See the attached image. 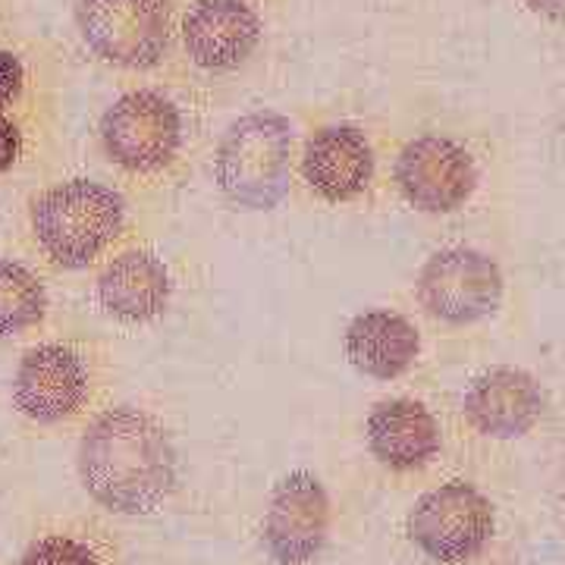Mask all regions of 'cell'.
Listing matches in <instances>:
<instances>
[{
  "label": "cell",
  "mask_w": 565,
  "mask_h": 565,
  "mask_svg": "<svg viewBox=\"0 0 565 565\" xmlns=\"http://www.w3.org/2000/svg\"><path fill=\"white\" fill-rule=\"evenodd\" d=\"M82 490L117 515H154L177 487V452L163 424L136 405L102 412L76 452Z\"/></svg>",
  "instance_id": "obj_1"
},
{
  "label": "cell",
  "mask_w": 565,
  "mask_h": 565,
  "mask_svg": "<svg viewBox=\"0 0 565 565\" xmlns=\"http://www.w3.org/2000/svg\"><path fill=\"white\" fill-rule=\"evenodd\" d=\"M292 126L274 110L245 114L223 132L214 177L223 199L245 211L277 207L289 189Z\"/></svg>",
  "instance_id": "obj_2"
},
{
  "label": "cell",
  "mask_w": 565,
  "mask_h": 565,
  "mask_svg": "<svg viewBox=\"0 0 565 565\" xmlns=\"http://www.w3.org/2000/svg\"><path fill=\"white\" fill-rule=\"evenodd\" d=\"M122 199L95 180H70L47 189L32 204V233L44 255L61 267L79 270L120 236Z\"/></svg>",
  "instance_id": "obj_3"
},
{
  "label": "cell",
  "mask_w": 565,
  "mask_h": 565,
  "mask_svg": "<svg viewBox=\"0 0 565 565\" xmlns=\"http://www.w3.org/2000/svg\"><path fill=\"white\" fill-rule=\"evenodd\" d=\"M76 25L104 63L126 70H148L170 47L163 0H76Z\"/></svg>",
  "instance_id": "obj_4"
},
{
  "label": "cell",
  "mask_w": 565,
  "mask_h": 565,
  "mask_svg": "<svg viewBox=\"0 0 565 565\" xmlns=\"http://www.w3.org/2000/svg\"><path fill=\"white\" fill-rule=\"evenodd\" d=\"M490 534L493 505L478 487L465 481L427 490L408 512V537L434 563L456 565L478 556Z\"/></svg>",
  "instance_id": "obj_5"
},
{
  "label": "cell",
  "mask_w": 565,
  "mask_h": 565,
  "mask_svg": "<svg viewBox=\"0 0 565 565\" xmlns=\"http://www.w3.org/2000/svg\"><path fill=\"white\" fill-rule=\"evenodd\" d=\"M180 141V110L158 92H126L104 110V151L129 173H154L167 167L177 158Z\"/></svg>",
  "instance_id": "obj_6"
},
{
  "label": "cell",
  "mask_w": 565,
  "mask_h": 565,
  "mask_svg": "<svg viewBox=\"0 0 565 565\" xmlns=\"http://www.w3.org/2000/svg\"><path fill=\"white\" fill-rule=\"evenodd\" d=\"M92 399V371L76 349L44 343L22 355L13 374V405L39 427L73 422Z\"/></svg>",
  "instance_id": "obj_7"
},
{
  "label": "cell",
  "mask_w": 565,
  "mask_h": 565,
  "mask_svg": "<svg viewBox=\"0 0 565 565\" xmlns=\"http://www.w3.org/2000/svg\"><path fill=\"white\" fill-rule=\"evenodd\" d=\"M418 299L446 323H475L493 315L503 299V274L475 248H446L424 264Z\"/></svg>",
  "instance_id": "obj_8"
},
{
  "label": "cell",
  "mask_w": 565,
  "mask_h": 565,
  "mask_svg": "<svg viewBox=\"0 0 565 565\" xmlns=\"http://www.w3.org/2000/svg\"><path fill=\"white\" fill-rule=\"evenodd\" d=\"M330 534V497L311 471L286 475L264 515V546L280 565H308Z\"/></svg>",
  "instance_id": "obj_9"
},
{
  "label": "cell",
  "mask_w": 565,
  "mask_h": 565,
  "mask_svg": "<svg viewBox=\"0 0 565 565\" xmlns=\"http://www.w3.org/2000/svg\"><path fill=\"white\" fill-rule=\"evenodd\" d=\"M396 182L405 202L415 204L418 211L449 214L471 199L478 185V167L459 141L446 136H422L399 151Z\"/></svg>",
  "instance_id": "obj_10"
},
{
  "label": "cell",
  "mask_w": 565,
  "mask_h": 565,
  "mask_svg": "<svg viewBox=\"0 0 565 565\" xmlns=\"http://www.w3.org/2000/svg\"><path fill=\"white\" fill-rule=\"evenodd\" d=\"M465 418L497 440L527 434L544 415V390L522 367H493L465 393Z\"/></svg>",
  "instance_id": "obj_11"
},
{
  "label": "cell",
  "mask_w": 565,
  "mask_h": 565,
  "mask_svg": "<svg viewBox=\"0 0 565 565\" xmlns=\"http://www.w3.org/2000/svg\"><path fill=\"white\" fill-rule=\"evenodd\" d=\"M182 41L204 70H236L258 47L262 20L245 0H199L182 22Z\"/></svg>",
  "instance_id": "obj_12"
},
{
  "label": "cell",
  "mask_w": 565,
  "mask_h": 565,
  "mask_svg": "<svg viewBox=\"0 0 565 565\" xmlns=\"http://www.w3.org/2000/svg\"><path fill=\"white\" fill-rule=\"evenodd\" d=\"M302 173L327 202H349L362 195L374 177V151L362 129L337 122L318 129L305 145Z\"/></svg>",
  "instance_id": "obj_13"
},
{
  "label": "cell",
  "mask_w": 565,
  "mask_h": 565,
  "mask_svg": "<svg viewBox=\"0 0 565 565\" xmlns=\"http://www.w3.org/2000/svg\"><path fill=\"white\" fill-rule=\"evenodd\" d=\"M367 449L393 471H415L440 452V424L415 399H386L367 415Z\"/></svg>",
  "instance_id": "obj_14"
},
{
  "label": "cell",
  "mask_w": 565,
  "mask_h": 565,
  "mask_svg": "<svg viewBox=\"0 0 565 565\" xmlns=\"http://www.w3.org/2000/svg\"><path fill=\"white\" fill-rule=\"evenodd\" d=\"M102 308L120 323H145L163 315L170 302V274L151 252H122L98 277Z\"/></svg>",
  "instance_id": "obj_15"
},
{
  "label": "cell",
  "mask_w": 565,
  "mask_h": 565,
  "mask_svg": "<svg viewBox=\"0 0 565 565\" xmlns=\"http://www.w3.org/2000/svg\"><path fill=\"white\" fill-rule=\"evenodd\" d=\"M418 330L393 311H364L345 327V355L374 381H393L418 359Z\"/></svg>",
  "instance_id": "obj_16"
},
{
  "label": "cell",
  "mask_w": 565,
  "mask_h": 565,
  "mask_svg": "<svg viewBox=\"0 0 565 565\" xmlns=\"http://www.w3.org/2000/svg\"><path fill=\"white\" fill-rule=\"evenodd\" d=\"M47 311V292L41 280L17 262L0 258V340L20 337L39 327Z\"/></svg>",
  "instance_id": "obj_17"
},
{
  "label": "cell",
  "mask_w": 565,
  "mask_h": 565,
  "mask_svg": "<svg viewBox=\"0 0 565 565\" xmlns=\"http://www.w3.org/2000/svg\"><path fill=\"white\" fill-rule=\"evenodd\" d=\"M17 565H110L107 546L88 531H44L22 550Z\"/></svg>",
  "instance_id": "obj_18"
},
{
  "label": "cell",
  "mask_w": 565,
  "mask_h": 565,
  "mask_svg": "<svg viewBox=\"0 0 565 565\" xmlns=\"http://www.w3.org/2000/svg\"><path fill=\"white\" fill-rule=\"evenodd\" d=\"M25 88V70L17 54L0 51V107L13 104Z\"/></svg>",
  "instance_id": "obj_19"
},
{
  "label": "cell",
  "mask_w": 565,
  "mask_h": 565,
  "mask_svg": "<svg viewBox=\"0 0 565 565\" xmlns=\"http://www.w3.org/2000/svg\"><path fill=\"white\" fill-rule=\"evenodd\" d=\"M22 154V132L17 122L0 114V173H7Z\"/></svg>",
  "instance_id": "obj_20"
},
{
  "label": "cell",
  "mask_w": 565,
  "mask_h": 565,
  "mask_svg": "<svg viewBox=\"0 0 565 565\" xmlns=\"http://www.w3.org/2000/svg\"><path fill=\"white\" fill-rule=\"evenodd\" d=\"M527 7L550 20H565V0H525Z\"/></svg>",
  "instance_id": "obj_21"
}]
</instances>
